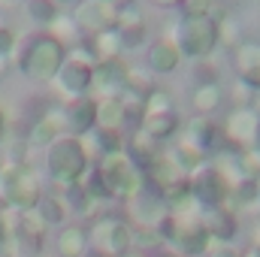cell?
<instances>
[{"instance_id": "cell-11", "label": "cell", "mask_w": 260, "mask_h": 257, "mask_svg": "<svg viewBox=\"0 0 260 257\" xmlns=\"http://www.w3.org/2000/svg\"><path fill=\"white\" fill-rule=\"evenodd\" d=\"M64 127L70 136H85L97 127V100L94 97H76L64 106Z\"/></svg>"}, {"instance_id": "cell-42", "label": "cell", "mask_w": 260, "mask_h": 257, "mask_svg": "<svg viewBox=\"0 0 260 257\" xmlns=\"http://www.w3.org/2000/svg\"><path fill=\"white\" fill-rule=\"evenodd\" d=\"M160 257H182V254H170V251H167V254H160Z\"/></svg>"}, {"instance_id": "cell-45", "label": "cell", "mask_w": 260, "mask_h": 257, "mask_svg": "<svg viewBox=\"0 0 260 257\" xmlns=\"http://www.w3.org/2000/svg\"><path fill=\"white\" fill-rule=\"evenodd\" d=\"M37 257H43V254H37Z\"/></svg>"}, {"instance_id": "cell-31", "label": "cell", "mask_w": 260, "mask_h": 257, "mask_svg": "<svg viewBox=\"0 0 260 257\" xmlns=\"http://www.w3.org/2000/svg\"><path fill=\"white\" fill-rule=\"evenodd\" d=\"M151 88H154V82H151V73H148V70H142V67H127V85H124V91L145 97Z\"/></svg>"}, {"instance_id": "cell-5", "label": "cell", "mask_w": 260, "mask_h": 257, "mask_svg": "<svg viewBox=\"0 0 260 257\" xmlns=\"http://www.w3.org/2000/svg\"><path fill=\"white\" fill-rule=\"evenodd\" d=\"M97 173L103 179V188L109 194V200H133L136 194L145 188V173L130 160L124 151L100 157Z\"/></svg>"}, {"instance_id": "cell-34", "label": "cell", "mask_w": 260, "mask_h": 257, "mask_svg": "<svg viewBox=\"0 0 260 257\" xmlns=\"http://www.w3.org/2000/svg\"><path fill=\"white\" fill-rule=\"evenodd\" d=\"M18 46V34L9 24H0V58H9Z\"/></svg>"}, {"instance_id": "cell-30", "label": "cell", "mask_w": 260, "mask_h": 257, "mask_svg": "<svg viewBox=\"0 0 260 257\" xmlns=\"http://www.w3.org/2000/svg\"><path fill=\"white\" fill-rule=\"evenodd\" d=\"M94 142H97L100 157L124 151V133H121V130H97V139H94Z\"/></svg>"}, {"instance_id": "cell-21", "label": "cell", "mask_w": 260, "mask_h": 257, "mask_svg": "<svg viewBox=\"0 0 260 257\" xmlns=\"http://www.w3.org/2000/svg\"><path fill=\"white\" fill-rule=\"evenodd\" d=\"M85 46L91 49L94 61H112V58H121V40L115 30H106V34H97V37H85Z\"/></svg>"}, {"instance_id": "cell-32", "label": "cell", "mask_w": 260, "mask_h": 257, "mask_svg": "<svg viewBox=\"0 0 260 257\" xmlns=\"http://www.w3.org/2000/svg\"><path fill=\"white\" fill-rule=\"evenodd\" d=\"M37 212L43 215L46 224H61V221H64V203H61L58 197H43L40 206H37Z\"/></svg>"}, {"instance_id": "cell-36", "label": "cell", "mask_w": 260, "mask_h": 257, "mask_svg": "<svg viewBox=\"0 0 260 257\" xmlns=\"http://www.w3.org/2000/svg\"><path fill=\"white\" fill-rule=\"evenodd\" d=\"M148 3H154V6H160V9H182L185 0H148Z\"/></svg>"}, {"instance_id": "cell-19", "label": "cell", "mask_w": 260, "mask_h": 257, "mask_svg": "<svg viewBox=\"0 0 260 257\" xmlns=\"http://www.w3.org/2000/svg\"><path fill=\"white\" fill-rule=\"evenodd\" d=\"M221 100H224V94H221L218 82H197V88L191 91V109L206 118L221 106Z\"/></svg>"}, {"instance_id": "cell-7", "label": "cell", "mask_w": 260, "mask_h": 257, "mask_svg": "<svg viewBox=\"0 0 260 257\" xmlns=\"http://www.w3.org/2000/svg\"><path fill=\"white\" fill-rule=\"evenodd\" d=\"M118 3L115 0H79L73 6V21L82 30V37H97L118 27Z\"/></svg>"}, {"instance_id": "cell-16", "label": "cell", "mask_w": 260, "mask_h": 257, "mask_svg": "<svg viewBox=\"0 0 260 257\" xmlns=\"http://www.w3.org/2000/svg\"><path fill=\"white\" fill-rule=\"evenodd\" d=\"M130 203H133V215H136V221H139L142 227H148V230H154V227H157V221L170 215L167 200H164L157 191H151V188H142V191L136 194Z\"/></svg>"}, {"instance_id": "cell-18", "label": "cell", "mask_w": 260, "mask_h": 257, "mask_svg": "<svg viewBox=\"0 0 260 257\" xmlns=\"http://www.w3.org/2000/svg\"><path fill=\"white\" fill-rule=\"evenodd\" d=\"M200 227L218 239V242H230L236 236V215L233 209H224V206H212V209H203L200 212Z\"/></svg>"}, {"instance_id": "cell-3", "label": "cell", "mask_w": 260, "mask_h": 257, "mask_svg": "<svg viewBox=\"0 0 260 257\" xmlns=\"http://www.w3.org/2000/svg\"><path fill=\"white\" fill-rule=\"evenodd\" d=\"M46 167H49V176L58 182V185H76L85 170H88V148L79 136H58L49 148H46Z\"/></svg>"}, {"instance_id": "cell-37", "label": "cell", "mask_w": 260, "mask_h": 257, "mask_svg": "<svg viewBox=\"0 0 260 257\" xmlns=\"http://www.w3.org/2000/svg\"><path fill=\"white\" fill-rule=\"evenodd\" d=\"M209 257H239V254H233L230 248H218V251H212Z\"/></svg>"}, {"instance_id": "cell-44", "label": "cell", "mask_w": 260, "mask_h": 257, "mask_svg": "<svg viewBox=\"0 0 260 257\" xmlns=\"http://www.w3.org/2000/svg\"><path fill=\"white\" fill-rule=\"evenodd\" d=\"M257 197H260V185H257Z\"/></svg>"}, {"instance_id": "cell-8", "label": "cell", "mask_w": 260, "mask_h": 257, "mask_svg": "<svg viewBox=\"0 0 260 257\" xmlns=\"http://www.w3.org/2000/svg\"><path fill=\"white\" fill-rule=\"evenodd\" d=\"M188 185L194 200L203 209H212V206H224L227 194H230V182L224 179V173L215 167V164H203L197 167L194 173L188 176Z\"/></svg>"}, {"instance_id": "cell-46", "label": "cell", "mask_w": 260, "mask_h": 257, "mask_svg": "<svg viewBox=\"0 0 260 257\" xmlns=\"http://www.w3.org/2000/svg\"><path fill=\"white\" fill-rule=\"evenodd\" d=\"M94 257H100V254H94Z\"/></svg>"}, {"instance_id": "cell-17", "label": "cell", "mask_w": 260, "mask_h": 257, "mask_svg": "<svg viewBox=\"0 0 260 257\" xmlns=\"http://www.w3.org/2000/svg\"><path fill=\"white\" fill-rule=\"evenodd\" d=\"M121 12H118V27H115V34H118V40H121V49H139L145 40H148V24H145V18L136 12V6L130 3V6H118Z\"/></svg>"}, {"instance_id": "cell-27", "label": "cell", "mask_w": 260, "mask_h": 257, "mask_svg": "<svg viewBox=\"0 0 260 257\" xmlns=\"http://www.w3.org/2000/svg\"><path fill=\"white\" fill-rule=\"evenodd\" d=\"M230 12L227 0H185L182 3V15H206V18H221Z\"/></svg>"}, {"instance_id": "cell-23", "label": "cell", "mask_w": 260, "mask_h": 257, "mask_svg": "<svg viewBox=\"0 0 260 257\" xmlns=\"http://www.w3.org/2000/svg\"><path fill=\"white\" fill-rule=\"evenodd\" d=\"M142 130H145L151 139H157L160 145H167V142L179 133V115H176V112H167V115H148V118L142 121Z\"/></svg>"}, {"instance_id": "cell-38", "label": "cell", "mask_w": 260, "mask_h": 257, "mask_svg": "<svg viewBox=\"0 0 260 257\" xmlns=\"http://www.w3.org/2000/svg\"><path fill=\"white\" fill-rule=\"evenodd\" d=\"M6 136V112H3V106H0V139Z\"/></svg>"}, {"instance_id": "cell-22", "label": "cell", "mask_w": 260, "mask_h": 257, "mask_svg": "<svg viewBox=\"0 0 260 257\" xmlns=\"http://www.w3.org/2000/svg\"><path fill=\"white\" fill-rule=\"evenodd\" d=\"M88 251V230L70 224L58 233V254L61 257H82Z\"/></svg>"}, {"instance_id": "cell-29", "label": "cell", "mask_w": 260, "mask_h": 257, "mask_svg": "<svg viewBox=\"0 0 260 257\" xmlns=\"http://www.w3.org/2000/svg\"><path fill=\"white\" fill-rule=\"evenodd\" d=\"M167 112H176L173 109V97H170V91H164V88L154 85L145 94V118L148 115H167Z\"/></svg>"}, {"instance_id": "cell-28", "label": "cell", "mask_w": 260, "mask_h": 257, "mask_svg": "<svg viewBox=\"0 0 260 257\" xmlns=\"http://www.w3.org/2000/svg\"><path fill=\"white\" fill-rule=\"evenodd\" d=\"M218 43L221 46H233V49L242 43V27H239V21H236L233 12H227V15L218 18Z\"/></svg>"}, {"instance_id": "cell-15", "label": "cell", "mask_w": 260, "mask_h": 257, "mask_svg": "<svg viewBox=\"0 0 260 257\" xmlns=\"http://www.w3.org/2000/svg\"><path fill=\"white\" fill-rule=\"evenodd\" d=\"M164 148H167V145H160L157 139H151L142 127L130 130V136L124 139V154H127L130 160L142 170V173H145V170L160 157V154H164Z\"/></svg>"}, {"instance_id": "cell-10", "label": "cell", "mask_w": 260, "mask_h": 257, "mask_svg": "<svg viewBox=\"0 0 260 257\" xmlns=\"http://www.w3.org/2000/svg\"><path fill=\"white\" fill-rule=\"evenodd\" d=\"M127 67L121 58L112 61H100L94 64V76H91V97L94 100H106V97H121L124 85H127Z\"/></svg>"}, {"instance_id": "cell-14", "label": "cell", "mask_w": 260, "mask_h": 257, "mask_svg": "<svg viewBox=\"0 0 260 257\" xmlns=\"http://www.w3.org/2000/svg\"><path fill=\"white\" fill-rule=\"evenodd\" d=\"M67 127H64V109H49L46 115H40L30 130H27V136H24V142L30 145V148H49L58 136H64Z\"/></svg>"}, {"instance_id": "cell-9", "label": "cell", "mask_w": 260, "mask_h": 257, "mask_svg": "<svg viewBox=\"0 0 260 257\" xmlns=\"http://www.w3.org/2000/svg\"><path fill=\"white\" fill-rule=\"evenodd\" d=\"M257 121L260 112L254 106H233V112L224 118V139L230 148L242 151V148H251L254 145V133H257Z\"/></svg>"}, {"instance_id": "cell-35", "label": "cell", "mask_w": 260, "mask_h": 257, "mask_svg": "<svg viewBox=\"0 0 260 257\" xmlns=\"http://www.w3.org/2000/svg\"><path fill=\"white\" fill-rule=\"evenodd\" d=\"M133 242H136V251H148V248H154V245H160V239H157V233L154 230H142V233H136L133 236Z\"/></svg>"}, {"instance_id": "cell-1", "label": "cell", "mask_w": 260, "mask_h": 257, "mask_svg": "<svg viewBox=\"0 0 260 257\" xmlns=\"http://www.w3.org/2000/svg\"><path fill=\"white\" fill-rule=\"evenodd\" d=\"M64 61H67V46H61L46 30L43 34H30L21 43V52H18V70L24 73V79L37 82V85L55 82V76H58Z\"/></svg>"}, {"instance_id": "cell-13", "label": "cell", "mask_w": 260, "mask_h": 257, "mask_svg": "<svg viewBox=\"0 0 260 257\" xmlns=\"http://www.w3.org/2000/svg\"><path fill=\"white\" fill-rule=\"evenodd\" d=\"M179 64H182V52L176 49V43L170 37H157L148 43V49H145V70L148 73L167 76V73H176Z\"/></svg>"}, {"instance_id": "cell-40", "label": "cell", "mask_w": 260, "mask_h": 257, "mask_svg": "<svg viewBox=\"0 0 260 257\" xmlns=\"http://www.w3.org/2000/svg\"><path fill=\"white\" fill-rule=\"evenodd\" d=\"M124 257H148V254H145V251H136V248H130V251H127Z\"/></svg>"}, {"instance_id": "cell-20", "label": "cell", "mask_w": 260, "mask_h": 257, "mask_svg": "<svg viewBox=\"0 0 260 257\" xmlns=\"http://www.w3.org/2000/svg\"><path fill=\"white\" fill-rule=\"evenodd\" d=\"M124 106L121 97H106L97 100V130H121L124 133Z\"/></svg>"}, {"instance_id": "cell-24", "label": "cell", "mask_w": 260, "mask_h": 257, "mask_svg": "<svg viewBox=\"0 0 260 257\" xmlns=\"http://www.w3.org/2000/svg\"><path fill=\"white\" fill-rule=\"evenodd\" d=\"M46 34H49V37H55V40H58L61 46H67V49H73V46H79V43L85 40V37H82V30L76 27L73 15H64V12H61V15L46 27Z\"/></svg>"}, {"instance_id": "cell-12", "label": "cell", "mask_w": 260, "mask_h": 257, "mask_svg": "<svg viewBox=\"0 0 260 257\" xmlns=\"http://www.w3.org/2000/svg\"><path fill=\"white\" fill-rule=\"evenodd\" d=\"M233 67L239 82H245L251 91L260 94V43L257 40H242L233 49Z\"/></svg>"}, {"instance_id": "cell-39", "label": "cell", "mask_w": 260, "mask_h": 257, "mask_svg": "<svg viewBox=\"0 0 260 257\" xmlns=\"http://www.w3.org/2000/svg\"><path fill=\"white\" fill-rule=\"evenodd\" d=\"M242 257H260V245H251V248H248Z\"/></svg>"}, {"instance_id": "cell-41", "label": "cell", "mask_w": 260, "mask_h": 257, "mask_svg": "<svg viewBox=\"0 0 260 257\" xmlns=\"http://www.w3.org/2000/svg\"><path fill=\"white\" fill-rule=\"evenodd\" d=\"M15 3H18V0H0V9H3V6H15Z\"/></svg>"}, {"instance_id": "cell-4", "label": "cell", "mask_w": 260, "mask_h": 257, "mask_svg": "<svg viewBox=\"0 0 260 257\" xmlns=\"http://www.w3.org/2000/svg\"><path fill=\"white\" fill-rule=\"evenodd\" d=\"M0 197L6 200V206H12L18 212L37 209L43 200L37 170L30 164H3L0 167Z\"/></svg>"}, {"instance_id": "cell-2", "label": "cell", "mask_w": 260, "mask_h": 257, "mask_svg": "<svg viewBox=\"0 0 260 257\" xmlns=\"http://www.w3.org/2000/svg\"><path fill=\"white\" fill-rule=\"evenodd\" d=\"M173 43L182 52V58L206 61L221 43H218V21L206 15H179L173 27Z\"/></svg>"}, {"instance_id": "cell-6", "label": "cell", "mask_w": 260, "mask_h": 257, "mask_svg": "<svg viewBox=\"0 0 260 257\" xmlns=\"http://www.w3.org/2000/svg\"><path fill=\"white\" fill-rule=\"evenodd\" d=\"M88 245H94L100 257H124L133 248V233L115 215H103L88 230Z\"/></svg>"}, {"instance_id": "cell-33", "label": "cell", "mask_w": 260, "mask_h": 257, "mask_svg": "<svg viewBox=\"0 0 260 257\" xmlns=\"http://www.w3.org/2000/svg\"><path fill=\"white\" fill-rule=\"evenodd\" d=\"M154 233H157V239H160V242H176V239H179V233H182V221H176L173 215H167V218H160V221H157Z\"/></svg>"}, {"instance_id": "cell-26", "label": "cell", "mask_w": 260, "mask_h": 257, "mask_svg": "<svg viewBox=\"0 0 260 257\" xmlns=\"http://www.w3.org/2000/svg\"><path fill=\"white\" fill-rule=\"evenodd\" d=\"M24 12L34 24L49 27L58 15H61V3L58 0H24Z\"/></svg>"}, {"instance_id": "cell-25", "label": "cell", "mask_w": 260, "mask_h": 257, "mask_svg": "<svg viewBox=\"0 0 260 257\" xmlns=\"http://www.w3.org/2000/svg\"><path fill=\"white\" fill-rule=\"evenodd\" d=\"M179 248H182V254L188 257H197V254H206L209 251V242H212V236L197 224V227H182V233H179Z\"/></svg>"}, {"instance_id": "cell-43", "label": "cell", "mask_w": 260, "mask_h": 257, "mask_svg": "<svg viewBox=\"0 0 260 257\" xmlns=\"http://www.w3.org/2000/svg\"><path fill=\"white\" fill-rule=\"evenodd\" d=\"M58 3H79V0H58Z\"/></svg>"}]
</instances>
